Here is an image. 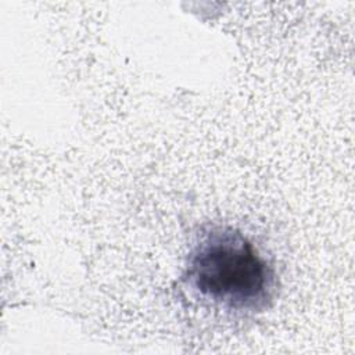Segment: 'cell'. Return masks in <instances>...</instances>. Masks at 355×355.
Masks as SVG:
<instances>
[{
  "label": "cell",
  "instance_id": "6da1fadb",
  "mask_svg": "<svg viewBox=\"0 0 355 355\" xmlns=\"http://www.w3.org/2000/svg\"><path fill=\"white\" fill-rule=\"evenodd\" d=\"M184 280L202 300L239 313L266 309L276 291L273 266L233 227H212L189 252Z\"/></svg>",
  "mask_w": 355,
  "mask_h": 355
}]
</instances>
